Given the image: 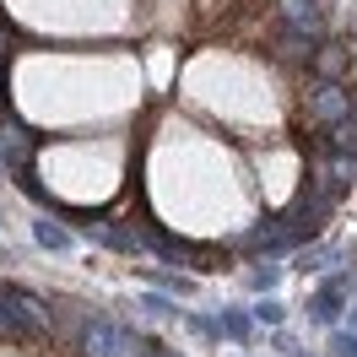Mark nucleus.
Returning a JSON list of instances; mask_svg holds the SVG:
<instances>
[{
	"label": "nucleus",
	"mask_w": 357,
	"mask_h": 357,
	"mask_svg": "<svg viewBox=\"0 0 357 357\" xmlns=\"http://www.w3.org/2000/svg\"><path fill=\"white\" fill-rule=\"evenodd\" d=\"M76 325H82V331H70L76 357H152V352H157V341L125 331L119 319H103V314L76 309Z\"/></svg>",
	"instance_id": "nucleus-1"
},
{
	"label": "nucleus",
	"mask_w": 357,
	"mask_h": 357,
	"mask_svg": "<svg viewBox=\"0 0 357 357\" xmlns=\"http://www.w3.org/2000/svg\"><path fill=\"white\" fill-rule=\"evenodd\" d=\"M49 325H54V314H49V303L38 292L17 287V282H0V335L27 341V335H44Z\"/></svg>",
	"instance_id": "nucleus-2"
},
{
	"label": "nucleus",
	"mask_w": 357,
	"mask_h": 357,
	"mask_svg": "<svg viewBox=\"0 0 357 357\" xmlns=\"http://www.w3.org/2000/svg\"><path fill=\"white\" fill-rule=\"evenodd\" d=\"M303 114H309L319 130H331L341 119H357V98L347 82H335V76H309V87H303Z\"/></svg>",
	"instance_id": "nucleus-3"
},
{
	"label": "nucleus",
	"mask_w": 357,
	"mask_h": 357,
	"mask_svg": "<svg viewBox=\"0 0 357 357\" xmlns=\"http://www.w3.org/2000/svg\"><path fill=\"white\" fill-rule=\"evenodd\" d=\"M298 244H309V238L287 217H271V222L244 233V260H287V255H298Z\"/></svg>",
	"instance_id": "nucleus-4"
},
{
	"label": "nucleus",
	"mask_w": 357,
	"mask_h": 357,
	"mask_svg": "<svg viewBox=\"0 0 357 357\" xmlns=\"http://www.w3.org/2000/svg\"><path fill=\"white\" fill-rule=\"evenodd\" d=\"M347 298H352V276H347V271H331L309 298V319L319 331H335V325L347 319Z\"/></svg>",
	"instance_id": "nucleus-5"
},
{
	"label": "nucleus",
	"mask_w": 357,
	"mask_h": 357,
	"mask_svg": "<svg viewBox=\"0 0 357 357\" xmlns=\"http://www.w3.org/2000/svg\"><path fill=\"white\" fill-rule=\"evenodd\" d=\"M282 22L309 33V38H331V22H335V6L331 0H276Z\"/></svg>",
	"instance_id": "nucleus-6"
},
{
	"label": "nucleus",
	"mask_w": 357,
	"mask_h": 357,
	"mask_svg": "<svg viewBox=\"0 0 357 357\" xmlns=\"http://www.w3.org/2000/svg\"><path fill=\"white\" fill-rule=\"evenodd\" d=\"M92 244L98 249H109V255H141V249H152V233L146 227H135V222H103V227H92Z\"/></svg>",
	"instance_id": "nucleus-7"
},
{
	"label": "nucleus",
	"mask_w": 357,
	"mask_h": 357,
	"mask_svg": "<svg viewBox=\"0 0 357 357\" xmlns=\"http://www.w3.org/2000/svg\"><path fill=\"white\" fill-rule=\"evenodd\" d=\"M319 44H325V38H309V33H298V27L282 22V33L271 38V54H276V60H287V66H303V70H309L314 54H319Z\"/></svg>",
	"instance_id": "nucleus-8"
},
{
	"label": "nucleus",
	"mask_w": 357,
	"mask_h": 357,
	"mask_svg": "<svg viewBox=\"0 0 357 357\" xmlns=\"http://www.w3.org/2000/svg\"><path fill=\"white\" fill-rule=\"evenodd\" d=\"M152 255L162 266H178V271H201V266H217V255H206V249H184L178 238L168 233H152Z\"/></svg>",
	"instance_id": "nucleus-9"
},
{
	"label": "nucleus",
	"mask_w": 357,
	"mask_h": 357,
	"mask_svg": "<svg viewBox=\"0 0 357 357\" xmlns=\"http://www.w3.org/2000/svg\"><path fill=\"white\" fill-rule=\"evenodd\" d=\"M314 76H335V82H347V70H352V44H347V38H325V44H319V54H314Z\"/></svg>",
	"instance_id": "nucleus-10"
},
{
	"label": "nucleus",
	"mask_w": 357,
	"mask_h": 357,
	"mask_svg": "<svg viewBox=\"0 0 357 357\" xmlns=\"http://www.w3.org/2000/svg\"><path fill=\"white\" fill-rule=\"evenodd\" d=\"M255 325H260V319H255V309H238V303H227V309H222V341L244 347V352L255 347V335H260Z\"/></svg>",
	"instance_id": "nucleus-11"
},
{
	"label": "nucleus",
	"mask_w": 357,
	"mask_h": 357,
	"mask_svg": "<svg viewBox=\"0 0 357 357\" xmlns=\"http://www.w3.org/2000/svg\"><path fill=\"white\" fill-rule=\"evenodd\" d=\"M33 238H38V249H49V255H66L70 249V227H60L54 217H38V222H33Z\"/></svg>",
	"instance_id": "nucleus-12"
},
{
	"label": "nucleus",
	"mask_w": 357,
	"mask_h": 357,
	"mask_svg": "<svg viewBox=\"0 0 357 357\" xmlns=\"http://www.w3.org/2000/svg\"><path fill=\"white\" fill-rule=\"evenodd\" d=\"M325 146H331V152H352V157H357V119L331 125V130H325Z\"/></svg>",
	"instance_id": "nucleus-13"
},
{
	"label": "nucleus",
	"mask_w": 357,
	"mask_h": 357,
	"mask_svg": "<svg viewBox=\"0 0 357 357\" xmlns=\"http://www.w3.org/2000/svg\"><path fill=\"white\" fill-rule=\"evenodd\" d=\"M184 325L201 335L206 347H211V341H222V309H217V314H184Z\"/></svg>",
	"instance_id": "nucleus-14"
},
{
	"label": "nucleus",
	"mask_w": 357,
	"mask_h": 357,
	"mask_svg": "<svg viewBox=\"0 0 357 357\" xmlns=\"http://www.w3.org/2000/svg\"><path fill=\"white\" fill-rule=\"evenodd\" d=\"M141 309L152 314V319H162V325L184 319V309H178V303H168V298H157V292H146V298H141Z\"/></svg>",
	"instance_id": "nucleus-15"
},
{
	"label": "nucleus",
	"mask_w": 357,
	"mask_h": 357,
	"mask_svg": "<svg viewBox=\"0 0 357 357\" xmlns=\"http://www.w3.org/2000/svg\"><path fill=\"white\" fill-rule=\"evenodd\" d=\"M276 282H282V266H276V260H266V266L249 271V287H255V292H271Z\"/></svg>",
	"instance_id": "nucleus-16"
},
{
	"label": "nucleus",
	"mask_w": 357,
	"mask_h": 357,
	"mask_svg": "<svg viewBox=\"0 0 357 357\" xmlns=\"http://www.w3.org/2000/svg\"><path fill=\"white\" fill-rule=\"evenodd\" d=\"M255 319H260V325H287V309H282L276 298H260V303H255Z\"/></svg>",
	"instance_id": "nucleus-17"
},
{
	"label": "nucleus",
	"mask_w": 357,
	"mask_h": 357,
	"mask_svg": "<svg viewBox=\"0 0 357 357\" xmlns=\"http://www.w3.org/2000/svg\"><path fill=\"white\" fill-rule=\"evenodd\" d=\"M271 347L287 357V352H298V335H292V331H276V335H271Z\"/></svg>",
	"instance_id": "nucleus-18"
},
{
	"label": "nucleus",
	"mask_w": 357,
	"mask_h": 357,
	"mask_svg": "<svg viewBox=\"0 0 357 357\" xmlns=\"http://www.w3.org/2000/svg\"><path fill=\"white\" fill-rule=\"evenodd\" d=\"M152 357H178V352H168V347H157V352H152Z\"/></svg>",
	"instance_id": "nucleus-19"
},
{
	"label": "nucleus",
	"mask_w": 357,
	"mask_h": 357,
	"mask_svg": "<svg viewBox=\"0 0 357 357\" xmlns=\"http://www.w3.org/2000/svg\"><path fill=\"white\" fill-rule=\"evenodd\" d=\"M287 357H314V352H303V347H298V352H287Z\"/></svg>",
	"instance_id": "nucleus-20"
},
{
	"label": "nucleus",
	"mask_w": 357,
	"mask_h": 357,
	"mask_svg": "<svg viewBox=\"0 0 357 357\" xmlns=\"http://www.w3.org/2000/svg\"><path fill=\"white\" fill-rule=\"evenodd\" d=\"M0 178H6V157H0Z\"/></svg>",
	"instance_id": "nucleus-21"
}]
</instances>
